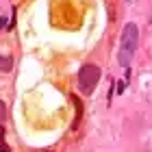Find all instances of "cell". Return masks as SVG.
<instances>
[{
  "instance_id": "cell-7",
  "label": "cell",
  "mask_w": 152,
  "mask_h": 152,
  "mask_svg": "<svg viewBox=\"0 0 152 152\" xmlns=\"http://www.w3.org/2000/svg\"><path fill=\"white\" fill-rule=\"evenodd\" d=\"M4 24H7V20H4V18H0V28H4Z\"/></svg>"
},
{
  "instance_id": "cell-6",
  "label": "cell",
  "mask_w": 152,
  "mask_h": 152,
  "mask_svg": "<svg viewBox=\"0 0 152 152\" xmlns=\"http://www.w3.org/2000/svg\"><path fill=\"white\" fill-rule=\"evenodd\" d=\"M124 87H126V83H122V80H120V83H117V91H120V94L124 91Z\"/></svg>"
},
{
  "instance_id": "cell-5",
  "label": "cell",
  "mask_w": 152,
  "mask_h": 152,
  "mask_svg": "<svg viewBox=\"0 0 152 152\" xmlns=\"http://www.w3.org/2000/svg\"><path fill=\"white\" fill-rule=\"evenodd\" d=\"M4 117H7V107H4V102L0 100V126H2V122H4Z\"/></svg>"
},
{
  "instance_id": "cell-4",
  "label": "cell",
  "mask_w": 152,
  "mask_h": 152,
  "mask_svg": "<svg viewBox=\"0 0 152 152\" xmlns=\"http://www.w3.org/2000/svg\"><path fill=\"white\" fill-rule=\"evenodd\" d=\"M0 152H11V148H7V141H4V128L0 126Z\"/></svg>"
},
{
  "instance_id": "cell-1",
  "label": "cell",
  "mask_w": 152,
  "mask_h": 152,
  "mask_svg": "<svg viewBox=\"0 0 152 152\" xmlns=\"http://www.w3.org/2000/svg\"><path fill=\"white\" fill-rule=\"evenodd\" d=\"M139 48V28L135 22H128L122 31V39H120V65L122 67H130L135 59V52Z\"/></svg>"
},
{
  "instance_id": "cell-2",
  "label": "cell",
  "mask_w": 152,
  "mask_h": 152,
  "mask_svg": "<svg viewBox=\"0 0 152 152\" xmlns=\"http://www.w3.org/2000/svg\"><path fill=\"white\" fill-rule=\"evenodd\" d=\"M98 80H100V67H96L91 63L80 67V72H78V87H80L83 94H91L96 89V85H98Z\"/></svg>"
},
{
  "instance_id": "cell-3",
  "label": "cell",
  "mask_w": 152,
  "mask_h": 152,
  "mask_svg": "<svg viewBox=\"0 0 152 152\" xmlns=\"http://www.w3.org/2000/svg\"><path fill=\"white\" fill-rule=\"evenodd\" d=\"M11 67H13V57H0V70L9 72Z\"/></svg>"
}]
</instances>
